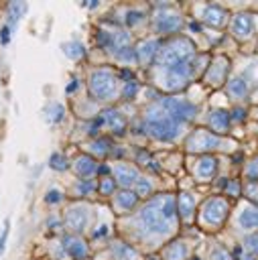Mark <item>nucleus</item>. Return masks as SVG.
<instances>
[{"mask_svg": "<svg viewBox=\"0 0 258 260\" xmlns=\"http://www.w3.org/2000/svg\"><path fill=\"white\" fill-rule=\"evenodd\" d=\"M177 222V203L173 195H157L148 201L139 213V224L153 234L165 236Z\"/></svg>", "mask_w": 258, "mask_h": 260, "instance_id": "f257e3e1", "label": "nucleus"}, {"mask_svg": "<svg viewBox=\"0 0 258 260\" xmlns=\"http://www.w3.org/2000/svg\"><path fill=\"white\" fill-rule=\"evenodd\" d=\"M144 126L157 141H173L175 136L179 134V122L173 120L165 110H161V108H153V110L144 116Z\"/></svg>", "mask_w": 258, "mask_h": 260, "instance_id": "f03ea898", "label": "nucleus"}, {"mask_svg": "<svg viewBox=\"0 0 258 260\" xmlns=\"http://www.w3.org/2000/svg\"><path fill=\"white\" fill-rule=\"evenodd\" d=\"M193 55H195V45L187 37H177L159 51L157 59H159L161 65H165L169 70V67L187 63V59L193 57Z\"/></svg>", "mask_w": 258, "mask_h": 260, "instance_id": "7ed1b4c3", "label": "nucleus"}, {"mask_svg": "<svg viewBox=\"0 0 258 260\" xmlns=\"http://www.w3.org/2000/svg\"><path fill=\"white\" fill-rule=\"evenodd\" d=\"M90 92L98 100H110L116 94V79L110 71H94L90 77Z\"/></svg>", "mask_w": 258, "mask_h": 260, "instance_id": "20e7f679", "label": "nucleus"}, {"mask_svg": "<svg viewBox=\"0 0 258 260\" xmlns=\"http://www.w3.org/2000/svg\"><path fill=\"white\" fill-rule=\"evenodd\" d=\"M222 146V139L220 136H215L213 132L210 130H195L191 136H189L187 141V148L191 150V153H201V150H213V148H220Z\"/></svg>", "mask_w": 258, "mask_h": 260, "instance_id": "39448f33", "label": "nucleus"}, {"mask_svg": "<svg viewBox=\"0 0 258 260\" xmlns=\"http://www.w3.org/2000/svg\"><path fill=\"white\" fill-rule=\"evenodd\" d=\"M163 110H165L173 120H177L179 124L185 120L195 118V112H197L193 104H189L181 98H167L165 102H163Z\"/></svg>", "mask_w": 258, "mask_h": 260, "instance_id": "423d86ee", "label": "nucleus"}, {"mask_svg": "<svg viewBox=\"0 0 258 260\" xmlns=\"http://www.w3.org/2000/svg\"><path fill=\"white\" fill-rule=\"evenodd\" d=\"M193 70H191V61L187 63H181V65H175V67H169L167 70V88L169 90H181L187 86V79L193 77Z\"/></svg>", "mask_w": 258, "mask_h": 260, "instance_id": "0eeeda50", "label": "nucleus"}, {"mask_svg": "<svg viewBox=\"0 0 258 260\" xmlns=\"http://www.w3.org/2000/svg\"><path fill=\"white\" fill-rule=\"evenodd\" d=\"M228 215V203L224 199H210L203 205V222L210 226H220Z\"/></svg>", "mask_w": 258, "mask_h": 260, "instance_id": "6e6552de", "label": "nucleus"}, {"mask_svg": "<svg viewBox=\"0 0 258 260\" xmlns=\"http://www.w3.org/2000/svg\"><path fill=\"white\" fill-rule=\"evenodd\" d=\"M230 71V61L226 57H218L210 67H208V73H206V81L211 86H222L226 81V75Z\"/></svg>", "mask_w": 258, "mask_h": 260, "instance_id": "1a4fd4ad", "label": "nucleus"}, {"mask_svg": "<svg viewBox=\"0 0 258 260\" xmlns=\"http://www.w3.org/2000/svg\"><path fill=\"white\" fill-rule=\"evenodd\" d=\"M183 26V19L177 12H161L155 19V29L159 33H175Z\"/></svg>", "mask_w": 258, "mask_h": 260, "instance_id": "9d476101", "label": "nucleus"}, {"mask_svg": "<svg viewBox=\"0 0 258 260\" xmlns=\"http://www.w3.org/2000/svg\"><path fill=\"white\" fill-rule=\"evenodd\" d=\"M252 29H254V21L250 15H246V12H240V15L234 17V23H232V33L234 37L238 39H248L252 35Z\"/></svg>", "mask_w": 258, "mask_h": 260, "instance_id": "9b49d317", "label": "nucleus"}, {"mask_svg": "<svg viewBox=\"0 0 258 260\" xmlns=\"http://www.w3.org/2000/svg\"><path fill=\"white\" fill-rule=\"evenodd\" d=\"M159 51H161V43L157 39H151V41H144V43L137 49V57L141 59L142 65H151L153 59L159 55Z\"/></svg>", "mask_w": 258, "mask_h": 260, "instance_id": "f8f14e48", "label": "nucleus"}, {"mask_svg": "<svg viewBox=\"0 0 258 260\" xmlns=\"http://www.w3.org/2000/svg\"><path fill=\"white\" fill-rule=\"evenodd\" d=\"M114 177H116V181L120 185H124V187L137 185V181L141 179L139 171L134 169V167H130V165H116L114 167Z\"/></svg>", "mask_w": 258, "mask_h": 260, "instance_id": "ddd939ff", "label": "nucleus"}, {"mask_svg": "<svg viewBox=\"0 0 258 260\" xmlns=\"http://www.w3.org/2000/svg\"><path fill=\"white\" fill-rule=\"evenodd\" d=\"M63 242H65V244H63L65 252L70 254L73 260H84V258L88 256V246H86V242H84V240L73 238V236H67Z\"/></svg>", "mask_w": 258, "mask_h": 260, "instance_id": "4468645a", "label": "nucleus"}, {"mask_svg": "<svg viewBox=\"0 0 258 260\" xmlns=\"http://www.w3.org/2000/svg\"><path fill=\"white\" fill-rule=\"evenodd\" d=\"M65 222L73 232H81L88 224V210L86 208H71L70 212H67Z\"/></svg>", "mask_w": 258, "mask_h": 260, "instance_id": "2eb2a0df", "label": "nucleus"}, {"mask_svg": "<svg viewBox=\"0 0 258 260\" xmlns=\"http://www.w3.org/2000/svg\"><path fill=\"white\" fill-rule=\"evenodd\" d=\"M73 169H75V173L79 177H90V175H94L98 171V163L90 155H79L75 159V163H73Z\"/></svg>", "mask_w": 258, "mask_h": 260, "instance_id": "dca6fc26", "label": "nucleus"}, {"mask_svg": "<svg viewBox=\"0 0 258 260\" xmlns=\"http://www.w3.org/2000/svg\"><path fill=\"white\" fill-rule=\"evenodd\" d=\"M226 10L218 4H210L203 8V21H206L210 26H224L226 23Z\"/></svg>", "mask_w": 258, "mask_h": 260, "instance_id": "f3484780", "label": "nucleus"}, {"mask_svg": "<svg viewBox=\"0 0 258 260\" xmlns=\"http://www.w3.org/2000/svg\"><path fill=\"white\" fill-rule=\"evenodd\" d=\"M102 118H104V122H108V124H110V128L114 130V134H124V130H126V120L122 118V114L118 110H104Z\"/></svg>", "mask_w": 258, "mask_h": 260, "instance_id": "a211bd4d", "label": "nucleus"}, {"mask_svg": "<svg viewBox=\"0 0 258 260\" xmlns=\"http://www.w3.org/2000/svg\"><path fill=\"white\" fill-rule=\"evenodd\" d=\"M210 126L215 132H226L230 126V112L226 110H213L210 114Z\"/></svg>", "mask_w": 258, "mask_h": 260, "instance_id": "6ab92c4d", "label": "nucleus"}, {"mask_svg": "<svg viewBox=\"0 0 258 260\" xmlns=\"http://www.w3.org/2000/svg\"><path fill=\"white\" fill-rule=\"evenodd\" d=\"M215 171H218V161H215L213 157H203L199 161V165H197V177L199 179H211V177L215 175Z\"/></svg>", "mask_w": 258, "mask_h": 260, "instance_id": "aec40b11", "label": "nucleus"}, {"mask_svg": "<svg viewBox=\"0 0 258 260\" xmlns=\"http://www.w3.org/2000/svg\"><path fill=\"white\" fill-rule=\"evenodd\" d=\"M240 226L244 230L258 228V208H246L240 213Z\"/></svg>", "mask_w": 258, "mask_h": 260, "instance_id": "412c9836", "label": "nucleus"}, {"mask_svg": "<svg viewBox=\"0 0 258 260\" xmlns=\"http://www.w3.org/2000/svg\"><path fill=\"white\" fill-rule=\"evenodd\" d=\"M193 208H195V199L193 195H189V193H181L177 197V210L181 213V217H189L193 213Z\"/></svg>", "mask_w": 258, "mask_h": 260, "instance_id": "4be33fe9", "label": "nucleus"}, {"mask_svg": "<svg viewBox=\"0 0 258 260\" xmlns=\"http://www.w3.org/2000/svg\"><path fill=\"white\" fill-rule=\"evenodd\" d=\"M116 203L120 210H132L134 205L139 203V195L134 193V191H120L116 195Z\"/></svg>", "mask_w": 258, "mask_h": 260, "instance_id": "5701e85b", "label": "nucleus"}, {"mask_svg": "<svg viewBox=\"0 0 258 260\" xmlns=\"http://www.w3.org/2000/svg\"><path fill=\"white\" fill-rule=\"evenodd\" d=\"M228 92L232 94V98H244L248 94V81L244 77H236L228 84Z\"/></svg>", "mask_w": 258, "mask_h": 260, "instance_id": "b1692460", "label": "nucleus"}, {"mask_svg": "<svg viewBox=\"0 0 258 260\" xmlns=\"http://www.w3.org/2000/svg\"><path fill=\"white\" fill-rule=\"evenodd\" d=\"M24 10H26V4L24 2H10L8 4V24L10 26H17V23L21 21V17L24 15Z\"/></svg>", "mask_w": 258, "mask_h": 260, "instance_id": "393cba45", "label": "nucleus"}, {"mask_svg": "<svg viewBox=\"0 0 258 260\" xmlns=\"http://www.w3.org/2000/svg\"><path fill=\"white\" fill-rule=\"evenodd\" d=\"M185 256H187V246L183 242L171 244L169 248H167V252H165V258L167 260H183Z\"/></svg>", "mask_w": 258, "mask_h": 260, "instance_id": "a878e982", "label": "nucleus"}, {"mask_svg": "<svg viewBox=\"0 0 258 260\" xmlns=\"http://www.w3.org/2000/svg\"><path fill=\"white\" fill-rule=\"evenodd\" d=\"M61 49L70 59H79V57H84V53H86L84 45H81L79 41H70V43H65Z\"/></svg>", "mask_w": 258, "mask_h": 260, "instance_id": "bb28decb", "label": "nucleus"}, {"mask_svg": "<svg viewBox=\"0 0 258 260\" xmlns=\"http://www.w3.org/2000/svg\"><path fill=\"white\" fill-rule=\"evenodd\" d=\"M112 252H114L116 260H134L137 258V252H134V248H130L128 244H116Z\"/></svg>", "mask_w": 258, "mask_h": 260, "instance_id": "cd10ccee", "label": "nucleus"}, {"mask_svg": "<svg viewBox=\"0 0 258 260\" xmlns=\"http://www.w3.org/2000/svg\"><path fill=\"white\" fill-rule=\"evenodd\" d=\"M114 55H116L120 61H134V59H139V57H137V51H134L132 47L116 49V51H114Z\"/></svg>", "mask_w": 258, "mask_h": 260, "instance_id": "c85d7f7f", "label": "nucleus"}, {"mask_svg": "<svg viewBox=\"0 0 258 260\" xmlns=\"http://www.w3.org/2000/svg\"><path fill=\"white\" fill-rule=\"evenodd\" d=\"M49 165H51V169H55V171H65V169H67V161H65L63 155L55 153V155H51Z\"/></svg>", "mask_w": 258, "mask_h": 260, "instance_id": "c756f323", "label": "nucleus"}, {"mask_svg": "<svg viewBox=\"0 0 258 260\" xmlns=\"http://www.w3.org/2000/svg\"><path fill=\"white\" fill-rule=\"evenodd\" d=\"M134 187H137V191H134V193H137V195H148V193H151V191H153V185H151V181H148V179H142V177H141V179L137 181V185H134Z\"/></svg>", "mask_w": 258, "mask_h": 260, "instance_id": "7c9ffc66", "label": "nucleus"}, {"mask_svg": "<svg viewBox=\"0 0 258 260\" xmlns=\"http://www.w3.org/2000/svg\"><path fill=\"white\" fill-rule=\"evenodd\" d=\"M116 189V181L112 179V177H106V179L100 183V193L102 195H112Z\"/></svg>", "mask_w": 258, "mask_h": 260, "instance_id": "2f4dec72", "label": "nucleus"}, {"mask_svg": "<svg viewBox=\"0 0 258 260\" xmlns=\"http://www.w3.org/2000/svg\"><path fill=\"white\" fill-rule=\"evenodd\" d=\"M92 148H94V153H96V155H108V150H110V141L100 139V141H96L92 144Z\"/></svg>", "mask_w": 258, "mask_h": 260, "instance_id": "473e14b6", "label": "nucleus"}, {"mask_svg": "<svg viewBox=\"0 0 258 260\" xmlns=\"http://www.w3.org/2000/svg\"><path fill=\"white\" fill-rule=\"evenodd\" d=\"M246 177L250 179V183H258V159H254L248 169H246Z\"/></svg>", "mask_w": 258, "mask_h": 260, "instance_id": "72a5a7b5", "label": "nucleus"}, {"mask_svg": "<svg viewBox=\"0 0 258 260\" xmlns=\"http://www.w3.org/2000/svg\"><path fill=\"white\" fill-rule=\"evenodd\" d=\"M139 92V86L134 84V81H128V84L124 86V92H122V95H124V100H132L134 95H137Z\"/></svg>", "mask_w": 258, "mask_h": 260, "instance_id": "f704fd0d", "label": "nucleus"}, {"mask_svg": "<svg viewBox=\"0 0 258 260\" xmlns=\"http://www.w3.org/2000/svg\"><path fill=\"white\" fill-rule=\"evenodd\" d=\"M75 189H77V193H79V195H88L92 189H96V185H94L92 181H86V179H84V181H79V183H77Z\"/></svg>", "mask_w": 258, "mask_h": 260, "instance_id": "c9c22d12", "label": "nucleus"}, {"mask_svg": "<svg viewBox=\"0 0 258 260\" xmlns=\"http://www.w3.org/2000/svg\"><path fill=\"white\" fill-rule=\"evenodd\" d=\"M142 21V12L141 10H128V15H126V24L132 26V24H137Z\"/></svg>", "mask_w": 258, "mask_h": 260, "instance_id": "e433bc0d", "label": "nucleus"}, {"mask_svg": "<svg viewBox=\"0 0 258 260\" xmlns=\"http://www.w3.org/2000/svg\"><path fill=\"white\" fill-rule=\"evenodd\" d=\"M63 116H65V108H63L61 104H55V106H53V116H51V120H53V122H61Z\"/></svg>", "mask_w": 258, "mask_h": 260, "instance_id": "4c0bfd02", "label": "nucleus"}, {"mask_svg": "<svg viewBox=\"0 0 258 260\" xmlns=\"http://www.w3.org/2000/svg\"><path fill=\"white\" fill-rule=\"evenodd\" d=\"M45 201H47V203H59V201H61V193H59L57 189H51L49 193L45 195Z\"/></svg>", "mask_w": 258, "mask_h": 260, "instance_id": "58836bf2", "label": "nucleus"}, {"mask_svg": "<svg viewBox=\"0 0 258 260\" xmlns=\"http://www.w3.org/2000/svg\"><path fill=\"white\" fill-rule=\"evenodd\" d=\"M8 228H10V222L6 220V222H4V228H2V234H0V254H2L4 244H6V238H8Z\"/></svg>", "mask_w": 258, "mask_h": 260, "instance_id": "ea45409f", "label": "nucleus"}, {"mask_svg": "<svg viewBox=\"0 0 258 260\" xmlns=\"http://www.w3.org/2000/svg\"><path fill=\"white\" fill-rule=\"evenodd\" d=\"M211 260H232V258H230V254L224 248H218L211 252Z\"/></svg>", "mask_w": 258, "mask_h": 260, "instance_id": "a19ab883", "label": "nucleus"}, {"mask_svg": "<svg viewBox=\"0 0 258 260\" xmlns=\"http://www.w3.org/2000/svg\"><path fill=\"white\" fill-rule=\"evenodd\" d=\"M246 246H248V250L258 254V236H248L246 238Z\"/></svg>", "mask_w": 258, "mask_h": 260, "instance_id": "79ce46f5", "label": "nucleus"}, {"mask_svg": "<svg viewBox=\"0 0 258 260\" xmlns=\"http://www.w3.org/2000/svg\"><path fill=\"white\" fill-rule=\"evenodd\" d=\"M246 193H248L250 199L258 201V183H250V185L246 187Z\"/></svg>", "mask_w": 258, "mask_h": 260, "instance_id": "37998d69", "label": "nucleus"}, {"mask_svg": "<svg viewBox=\"0 0 258 260\" xmlns=\"http://www.w3.org/2000/svg\"><path fill=\"white\" fill-rule=\"evenodd\" d=\"M244 116H246V110H242V108H236V110H234V118H236V120H244Z\"/></svg>", "mask_w": 258, "mask_h": 260, "instance_id": "c03bdc74", "label": "nucleus"}, {"mask_svg": "<svg viewBox=\"0 0 258 260\" xmlns=\"http://www.w3.org/2000/svg\"><path fill=\"white\" fill-rule=\"evenodd\" d=\"M8 33H10V26H4L2 33H0V37H2V43H8Z\"/></svg>", "mask_w": 258, "mask_h": 260, "instance_id": "a18cd8bd", "label": "nucleus"}, {"mask_svg": "<svg viewBox=\"0 0 258 260\" xmlns=\"http://www.w3.org/2000/svg\"><path fill=\"white\" fill-rule=\"evenodd\" d=\"M226 189H228L232 195H238V185H236V183H228V187H226Z\"/></svg>", "mask_w": 258, "mask_h": 260, "instance_id": "49530a36", "label": "nucleus"}, {"mask_svg": "<svg viewBox=\"0 0 258 260\" xmlns=\"http://www.w3.org/2000/svg\"><path fill=\"white\" fill-rule=\"evenodd\" d=\"M122 77H124V79H130V81H132V71H128V70H122Z\"/></svg>", "mask_w": 258, "mask_h": 260, "instance_id": "de8ad7c7", "label": "nucleus"}, {"mask_svg": "<svg viewBox=\"0 0 258 260\" xmlns=\"http://www.w3.org/2000/svg\"><path fill=\"white\" fill-rule=\"evenodd\" d=\"M240 254H242V248H240V246H238V248L234 250V260H240Z\"/></svg>", "mask_w": 258, "mask_h": 260, "instance_id": "09e8293b", "label": "nucleus"}, {"mask_svg": "<svg viewBox=\"0 0 258 260\" xmlns=\"http://www.w3.org/2000/svg\"><path fill=\"white\" fill-rule=\"evenodd\" d=\"M75 88H77V81L73 79V84H70V86H67V92H73Z\"/></svg>", "mask_w": 258, "mask_h": 260, "instance_id": "8fccbe9b", "label": "nucleus"}, {"mask_svg": "<svg viewBox=\"0 0 258 260\" xmlns=\"http://www.w3.org/2000/svg\"><path fill=\"white\" fill-rule=\"evenodd\" d=\"M191 31H199V24L197 23H191Z\"/></svg>", "mask_w": 258, "mask_h": 260, "instance_id": "3c124183", "label": "nucleus"}, {"mask_svg": "<svg viewBox=\"0 0 258 260\" xmlns=\"http://www.w3.org/2000/svg\"><path fill=\"white\" fill-rule=\"evenodd\" d=\"M254 100H256V102H258V94H256V98H254Z\"/></svg>", "mask_w": 258, "mask_h": 260, "instance_id": "603ef678", "label": "nucleus"}, {"mask_svg": "<svg viewBox=\"0 0 258 260\" xmlns=\"http://www.w3.org/2000/svg\"><path fill=\"white\" fill-rule=\"evenodd\" d=\"M151 260H159V258H151Z\"/></svg>", "mask_w": 258, "mask_h": 260, "instance_id": "864d4df0", "label": "nucleus"}, {"mask_svg": "<svg viewBox=\"0 0 258 260\" xmlns=\"http://www.w3.org/2000/svg\"><path fill=\"white\" fill-rule=\"evenodd\" d=\"M193 260H199V258H193Z\"/></svg>", "mask_w": 258, "mask_h": 260, "instance_id": "5fc2aeb1", "label": "nucleus"}, {"mask_svg": "<svg viewBox=\"0 0 258 260\" xmlns=\"http://www.w3.org/2000/svg\"><path fill=\"white\" fill-rule=\"evenodd\" d=\"M248 260H252V258H248Z\"/></svg>", "mask_w": 258, "mask_h": 260, "instance_id": "6e6d98bb", "label": "nucleus"}]
</instances>
